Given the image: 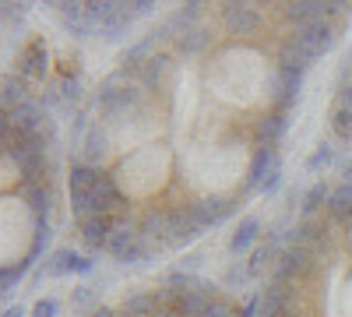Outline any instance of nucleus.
Returning <instances> with one entry per match:
<instances>
[{
  "label": "nucleus",
  "instance_id": "nucleus-1",
  "mask_svg": "<svg viewBox=\"0 0 352 317\" xmlns=\"http://www.w3.org/2000/svg\"><path fill=\"white\" fill-rule=\"evenodd\" d=\"M166 173H169V152L162 145H141L134 155H127L116 166L113 180L120 184L124 197H148L155 187H162Z\"/></svg>",
  "mask_w": 352,
  "mask_h": 317
},
{
  "label": "nucleus",
  "instance_id": "nucleus-2",
  "mask_svg": "<svg viewBox=\"0 0 352 317\" xmlns=\"http://www.w3.org/2000/svg\"><path fill=\"white\" fill-rule=\"evenodd\" d=\"M4 268H18L32 257L36 233H39V219L28 208L25 197L4 194Z\"/></svg>",
  "mask_w": 352,
  "mask_h": 317
},
{
  "label": "nucleus",
  "instance_id": "nucleus-3",
  "mask_svg": "<svg viewBox=\"0 0 352 317\" xmlns=\"http://www.w3.org/2000/svg\"><path fill=\"white\" fill-rule=\"evenodd\" d=\"M278 184H282V159H278L275 145H261V149H254L250 166H247L243 190H247V194H275Z\"/></svg>",
  "mask_w": 352,
  "mask_h": 317
},
{
  "label": "nucleus",
  "instance_id": "nucleus-4",
  "mask_svg": "<svg viewBox=\"0 0 352 317\" xmlns=\"http://www.w3.org/2000/svg\"><path fill=\"white\" fill-rule=\"evenodd\" d=\"M106 250H109L120 265H141L144 257H148V247H144V240H141L138 222H131L127 215L113 219V233H109Z\"/></svg>",
  "mask_w": 352,
  "mask_h": 317
},
{
  "label": "nucleus",
  "instance_id": "nucleus-5",
  "mask_svg": "<svg viewBox=\"0 0 352 317\" xmlns=\"http://www.w3.org/2000/svg\"><path fill=\"white\" fill-rule=\"evenodd\" d=\"M300 89H303V71L300 67H268V81H264V96H268L272 109L278 113H289L300 99Z\"/></svg>",
  "mask_w": 352,
  "mask_h": 317
},
{
  "label": "nucleus",
  "instance_id": "nucleus-6",
  "mask_svg": "<svg viewBox=\"0 0 352 317\" xmlns=\"http://www.w3.org/2000/svg\"><path fill=\"white\" fill-rule=\"evenodd\" d=\"M222 25H226L229 36L250 39L264 28V14L254 4H222Z\"/></svg>",
  "mask_w": 352,
  "mask_h": 317
},
{
  "label": "nucleus",
  "instance_id": "nucleus-7",
  "mask_svg": "<svg viewBox=\"0 0 352 317\" xmlns=\"http://www.w3.org/2000/svg\"><path fill=\"white\" fill-rule=\"evenodd\" d=\"M349 4H324V0H296V4H282V14L296 25H314V21H331L345 14Z\"/></svg>",
  "mask_w": 352,
  "mask_h": 317
},
{
  "label": "nucleus",
  "instance_id": "nucleus-8",
  "mask_svg": "<svg viewBox=\"0 0 352 317\" xmlns=\"http://www.w3.org/2000/svg\"><path fill=\"white\" fill-rule=\"evenodd\" d=\"M194 215H197V222L208 229V226H222L229 215H236V197H222V194H204V197H197L194 201Z\"/></svg>",
  "mask_w": 352,
  "mask_h": 317
},
{
  "label": "nucleus",
  "instance_id": "nucleus-9",
  "mask_svg": "<svg viewBox=\"0 0 352 317\" xmlns=\"http://www.w3.org/2000/svg\"><path fill=\"white\" fill-rule=\"evenodd\" d=\"M92 268H96L92 257H81V254H74L71 247H64V250H53V254H50V261L43 265V275H46V278H60V275H71V272L88 275Z\"/></svg>",
  "mask_w": 352,
  "mask_h": 317
},
{
  "label": "nucleus",
  "instance_id": "nucleus-10",
  "mask_svg": "<svg viewBox=\"0 0 352 317\" xmlns=\"http://www.w3.org/2000/svg\"><path fill=\"white\" fill-rule=\"evenodd\" d=\"M201 233H204V226L197 222V215H194L190 205L169 208V237H166V247L169 243H187V240H194Z\"/></svg>",
  "mask_w": 352,
  "mask_h": 317
},
{
  "label": "nucleus",
  "instance_id": "nucleus-11",
  "mask_svg": "<svg viewBox=\"0 0 352 317\" xmlns=\"http://www.w3.org/2000/svg\"><path fill=\"white\" fill-rule=\"evenodd\" d=\"M53 8H56V18H60V25L71 36H78V39L96 36V25L88 18V4H53Z\"/></svg>",
  "mask_w": 352,
  "mask_h": 317
},
{
  "label": "nucleus",
  "instance_id": "nucleus-12",
  "mask_svg": "<svg viewBox=\"0 0 352 317\" xmlns=\"http://www.w3.org/2000/svg\"><path fill=\"white\" fill-rule=\"evenodd\" d=\"M78 229H81V240L88 250H106L109 233H113V215H88L78 222Z\"/></svg>",
  "mask_w": 352,
  "mask_h": 317
},
{
  "label": "nucleus",
  "instance_id": "nucleus-13",
  "mask_svg": "<svg viewBox=\"0 0 352 317\" xmlns=\"http://www.w3.org/2000/svg\"><path fill=\"white\" fill-rule=\"evenodd\" d=\"M46 71V46L43 39H32L28 46L18 50V74L21 78H43Z\"/></svg>",
  "mask_w": 352,
  "mask_h": 317
},
{
  "label": "nucleus",
  "instance_id": "nucleus-14",
  "mask_svg": "<svg viewBox=\"0 0 352 317\" xmlns=\"http://www.w3.org/2000/svg\"><path fill=\"white\" fill-rule=\"evenodd\" d=\"M169 71H173V64L166 61V56H152V61H144L134 74H138L144 92H159L162 85H166V78H169Z\"/></svg>",
  "mask_w": 352,
  "mask_h": 317
},
{
  "label": "nucleus",
  "instance_id": "nucleus-15",
  "mask_svg": "<svg viewBox=\"0 0 352 317\" xmlns=\"http://www.w3.org/2000/svg\"><path fill=\"white\" fill-rule=\"evenodd\" d=\"M289 303H292L289 289H285V285H278V282H272L268 289L261 293V317H285L289 314Z\"/></svg>",
  "mask_w": 352,
  "mask_h": 317
},
{
  "label": "nucleus",
  "instance_id": "nucleus-16",
  "mask_svg": "<svg viewBox=\"0 0 352 317\" xmlns=\"http://www.w3.org/2000/svg\"><path fill=\"white\" fill-rule=\"evenodd\" d=\"M257 237H261V219L257 215H243L240 226H236V233H232V240H229V250L232 254H247L257 243Z\"/></svg>",
  "mask_w": 352,
  "mask_h": 317
},
{
  "label": "nucleus",
  "instance_id": "nucleus-17",
  "mask_svg": "<svg viewBox=\"0 0 352 317\" xmlns=\"http://www.w3.org/2000/svg\"><path fill=\"white\" fill-rule=\"evenodd\" d=\"M285 131H289V113H278V109H272L268 117H261V124H257L261 145H278Z\"/></svg>",
  "mask_w": 352,
  "mask_h": 317
},
{
  "label": "nucleus",
  "instance_id": "nucleus-18",
  "mask_svg": "<svg viewBox=\"0 0 352 317\" xmlns=\"http://www.w3.org/2000/svg\"><path fill=\"white\" fill-rule=\"evenodd\" d=\"M109 141H113L109 124H92V127H88V134H85V155H88V162L96 166V159H102L109 152Z\"/></svg>",
  "mask_w": 352,
  "mask_h": 317
},
{
  "label": "nucleus",
  "instance_id": "nucleus-19",
  "mask_svg": "<svg viewBox=\"0 0 352 317\" xmlns=\"http://www.w3.org/2000/svg\"><path fill=\"white\" fill-rule=\"evenodd\" d=\"M99 166H92V162H74L71 169H67V190H96V184H99Z\"/></svg>",
  "mask_w": 352,
  "mask_h": 317
},
{
  "label": "nucleus",
  "instance_id": "nucleus-20",
  "mask_svg": "<svg viewBox=\"0 0 352 317\" xmlns=\"http://www.w3.org/2000/svg\"><path fill=\"white\" fill-rule=\"evenodd\" d=\"M328 212H331V219H338V222H352V180H345V184H338V187L331 190Z\"/></svg>",
  "mask_w": 352,
  "mask_h": 317
},
{
  "label": "nucleus",
  "instance_id": "nucleus-21",
  "mask_svg": "<svg viewBox=\"0 0 352 317\" xmlns=\"http://www.w3.org/2000/svg\"><path fill=\"white\" fill-rule=\"evenodd\" d=\"M328 124H331V134L342 141H352V109H345V106H331V117H328Z\"/></svg>",
  "mask_w": 352,
  "mask_h": 317
},
{
  "label": "nucleus",
  "instance_id": "nucleus-22",
  "mask_svg": "<svg viewBox=\"0 0 352 317\" xmlns=\"http://www.w3.org/2000/svg\"><path fill=\"white\" fill-rule=\"evenodd\" d=\"M331 197V190L324 187V184H317V187H310L307 194H303V219H314L317 212H320V205Z\"/></svg>",
  "mask_w": 352,
  "mask_h": 317
},
{
  "label": "nucleus",
  "instance_id": "nucleus-23",
  "mask_svg": "<svg viewBox=\"0 0 352 317\" xmlns=\"http://www.w3.org/2000/svg\"><path fill=\"white\" fill-rule=\"evenodd\" d=\"M155 293H138V296H131L127 303H124V310L127 314H134V317H152L155 314Z\"/></svg>",
  "mask_w": 352,
  "mask_h": 317
},
{
  "label": "nucleus",
  "instance_id": "nucleus-24",
  "mask_svg": "<svg viewBox=\"0 0 352 317\" xmlns=\"http://www.w3.org/2000/svg\"><path fill=\"white\" fill-rule=\"evenodd\" d=\"M204 46H208V36H204L201 28H190L187 36H180V50H184V56H197Z\"/></svg>",
  "mask_w": 352,
  "mask_h": 317
},
{
  "label": "nucleus",
  "instance_id": "nucleus-25",
  "mask_svg": "<svg viewBox=\"0 0 352 317\" xmlns=\"http://www.w3.org/2000/svg\"><path fill=\"white\" fill-rule=\"evenodd\" d=\"M28 268H32V261H25V265H18V268H0V289L11 293L14 285L25 278V272H28Z\"/></svg>",
  "mask_w": 352,
  "mask_h": 317
},
{
  "label": "nucleus",
  "instance_id": "nucleus-26",
  "mask_svg": "<svg viewBox=\"0 0 352 317\" xmlns=\"http://www.w3.org/2000/svg\"><path fill=\"white\" fill-rule=\"evenodd\" d=\"M335 155H338V152H335V145H328V141H324V145H320V149L307 159V169H310V173H317L320 166H331V162H335Z\"/></svg>",
  "mask_w": 352,
  "mask_h": 317
},
{
  "label": "nucleus",
  "instance_id": "nucleus-27",
  "mask_svg": "<svg viewBox=\"0 0 352 317\" xmlns=\"http://www.w3.org/2000/svg\"><path fill=\"white\" fill-rule=\"evenodd\" d=\"M25 102V89H21V81H4V113H11L14 106H21Z\"/></svg>",
  "mask_w": 352,
  "mask_h": 317
},
{
  "label": "nucleus",
  "instance_id": "nucleus-28",
  "mask_svg": "<svg viewBox=\"0 0 352 317\" xmlns=\"http://www.w3.org/2000/svg\"><path fill=\"white\" fill-rule=\"evenodd\" d=\"M0 180H4L8 187L11 184H18V180H25V173H21V166L11 159V155H4V177H0Z\"/></svg>",
  "mask_w": 352,
  "mask_h": 317
},
{
  "label": "nucleus",
  "instance_id": "nucleus-29",
  "mask_svg": "<svg viewBox=\"0 0 352 317\" xmlns=\"http://www.w3.org/2000/svg\"><path fill=\"white\" fill-rule=\"evenodd\" d=\"M32 317H56V300H39L32 307Z\"/></svg>",
  "mask_w": 352,
  "mask_h": 317
},
{
  "label": "nucleus",
  "instance_id": "nucleus-30",
  "mask_svg": "<svg viewBox=\"0 0 352 317\" xmlns=\"http://www.w3.org/2000/svg\"><path fill=\"white\" fill-rule=\"evenodd\" d=\"M240 317H261V293H254V296H250V300L243 303Z\"/></svg>",
  "mask_w": 352,
  "mask_h": 317
},
{
  "label": "nucleus",
  "instance_id": "nucleus-31",
  "mask_svg": "<svg viewBox=\"0 0 352 317\" xmlns=\"http://www.w3.org/2000/svg\"><path fill=\"white\" fill-rule=\"evenodd\" d=\"M335 106H345V109H352V85H342V89H338V99H335Z\"/></svg>",
  "mask_w": 352,
  "mask_h": 317
},
{
  "label": "nucleus",
  "instance_id": "nucleus-32",
  "mask_svg": "<svg viewBox=\"0 0 352 317\" xmlns=\"http://www.w3.org/2000/svg\"><path fill=\"white\" fill-rule=\"evenodd\" d=\"M4 317H25V307H21V303H14V307H8V310H4Z\"/></svg>",
  "mask_w": 352,
  "mask_h": 317
},
{
  "label": "nucleus",
  "instance_id": "nucleus-33",
  "mask_svg": "<svg viewBox=\"0 0 352 317\" xmlns=\"http://www.w3.org/2000/svg\"><path fill=\"white\" fill-rule=\"evenodd\" d=\"M152 317H180V310H176V307H166V310H155Z\"/></svg>",
  "mask_w": 352,
  "mask_h": 317
},
{
  "label": "nucleus",
  "instance_id": "nucleus-34",
  "mask_svg": "<svg viewBox=\"0 0 352 317\" xmlns=\"http://www.w3.org/2000/svg\"><path fill=\"white\" fill-rule=\"evenodd\" d=\"M92 317H113V314H109V310H96Z\"/></svg>",
  "mask_w": 352,
  "mask_h": 317
},
{
  "label": "nucleus",
  "instance_id": "nucleus-35",
  "mask_svg": "<svg viewBox=\"0 0 352 317\" xmlns=\"http://www.w3.org/2000/svg\"><path fill=\"white\" fill-rule=\"evenodd\" d=\"M120 317H134V314H127V310H124V314H120Z\"/></svg>",
  "mask_w": 352,
  "mask_h": 317
}]
</instances>
